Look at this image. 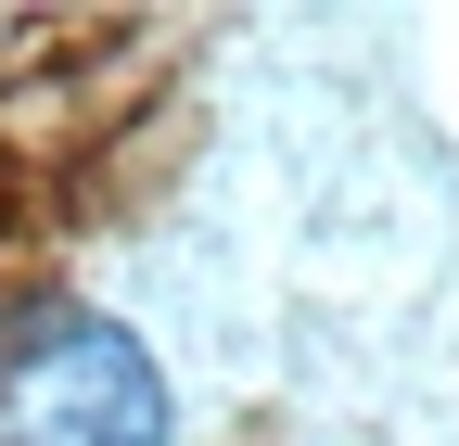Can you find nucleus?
<instances>
[{"mask_svg": "<svg viewBox=\"0 0 459 446\" xmlns=\"http://www.w3.org/2000/svg\"><path fill=\"white\" fill-rule=\"evenodd\" d=\"M166 370L128 319L51 306L0 331V446H166Z\"/></svg>", "mask_w": 459, "mask_h": 446, "instance_id": "f257e3e1", "label": "nucleus"}]
</instances>
